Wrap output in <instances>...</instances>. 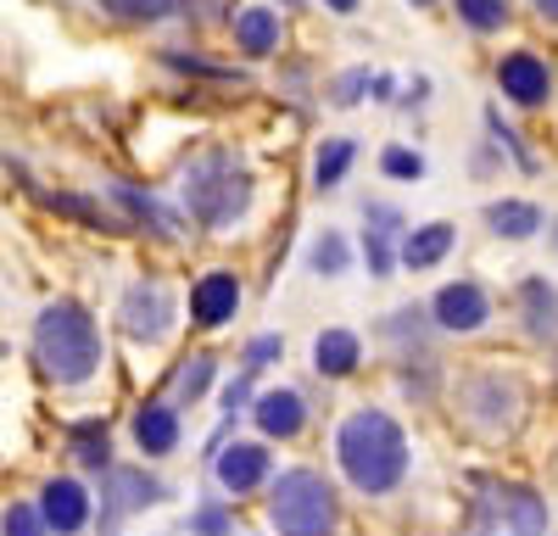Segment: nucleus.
I'll list each match as a JSON object with an SVG mask.
<instances>
[{
  "label": "nucleus",
  "mask_w": 558,
  "mask_h": 536,
  "mask_svg": "<svg viewBox=\"0 0 558 536\" xmlns=\"http://www.w3.org/2000/svg\"><path fill=\"white\" fill-rule=\"evenodd\" d=\"M235 307H241V280L223 275V268H218V275H202L191 285V319L207 325V330L229 325V319H235Z\"/></svg>",
  "instance_id": "9d476101"
},
{
  "label": "nucleus",
  "mask_w": 558,
  "mask_h": 536,
  "mask_svg": "<svg viewBox=\"0 0 558 536\" xmlns=\"http://www.w3.org/2000/svg\"><path fill=\"white\" fill-rule=\"evenodd\" d=\"M380 173L386 179H425V157L408 151V146H386L380 151Z\"/></svg>",
  "instance_id": "cd10ccee"
},
{
  "label": "nucleus",
  "mask_w": 558,
  "mask_h": 536,
  "mask_svg": "<svg viewBox=\"0 0 558 536\" xmlns=\"http://www.w3.org/2000/svg\"><path fill=\"white\" fill-rule=\"evenodd\" d=\"M497 514L508 536H547V498L531 486H502L497 491Z\"/></svg>",
  "instance_id": "f8f14e48"
},
{
  "label": "nucleus",
  "mask_w": 558,
  "mask_h": 536,
  "mask_svg": "<svg viewBox=\"0 0 558 536\" xmlns=\"http://www.w3.org/2000/svg\"><path fill=\"white\" fill-rule=\"evenodd\" d=\"M352 157H357L352 141H324L318 146V162H313V185L318 191H336L341 179H347V168H352Z\"/></svg>",
  "instance_id": "aec40b11"
},
{
  "label": "nucleus",
  "mask_w": 558,
  "mask_h": 536,
  "mask_svg": "<svg viewBox=\"0 0 558 536\" xmlns=\"http://www.w3.org/2000/svg\"><path fill=\"white\" fill-rule=\"evenodd\" d=\"M196 536H229V514H223L218 503L196 509Z\"/></svg>",
  "instance_id": "72a5a7b5"
},
{
  "label": "nucleus",
  "mask_w": 558,
  "mask_h": 536,
  "mask_svg": "<svg viewBox=\"0 0 558 536\" xmlns=\"http://www.w3.org/2000/svg\"><path fill=\"white\" fill-rule=\"evenodd\" d=\"M274 357H286V336H257L246 346V369H263V364H274Z\"/></svg>",
  "instance_id": "473e14b6"
},
{
  "label": "nucleus",
  "mask_w": 558,
  "mask_h": 536,
  "mask_svg": "<svg viewBox=\"0 0 558 536\" xmlns=\"http://www.w3.org/2000/svg\"><path fill=\"white\" fill-rule=\"evenodd\" d=\"M486 123H492V141H497L508 157H514V168H520V173H536V157L525 151V141H520V134L502 123V112H497V107H486Z\"/></svg>",
  "instance_id": "393cba45"
},
{
  "label": "nucleus",
  "mask_w": 558,
  "mask_h": 536,
  "mask_svg": "<svg viewBox=\"0 0 558 536\" xmlns=\"http://www.w3.org/2000/svg\"><path fill=\"white\" fill-rule=\"evenodd\" d=\"M235 45H241L246 57H274L279 51V12L274 7L235 12Z\"/></svg>",
  "instance_id": "f3484780"
},
{
  "label": "nucleus",
  "mask_w": 558,
  "mask_h": 536,
  "mask_svg": "<svg viewBox=\"0 0 558 536\" xmlns=\"http://www.w3.org/2000/svg\"><path fill=\"white\" fill-rule=\"evenodd\" d=\"M73 453L84 464H101L107 470V453H112V447H107V425H78L73 430Z\"/></svg>",
  "instance_id": "bb28decb"
},
{
  "label": "nucleus",
  "mask_w": 558,
  "mask_h": 536,
  "mask_svg": "<svg viewBox=\"0 0 558 536\" xmlns=\"http://www.w3.org/2000/svg\"><path fill=\"white\" fill-rule=\"evenodd\" d=\"M246 391H252V380H235V386L223 391V409H229V414H235V409H246Z\"/></svg>",
  "instance_id": "f704fd0d"
},
{
  "label": "nucleus",
  "mask_w": 558,
  "mask_h": 536,
  "mask_svg": "<svg viewBox=\"0 0 558 536\" xmlns=\"http://www.w3.org/2000/svg\"><path fill=\"white\" fill-rule=\"evenodd\" d=\"M184 207H191L196 223H207V230H229V223H241L246 207H252V173L229 151H207L191 173H184Z\"/></svg>",
  "instance_id": "7ed1b4c3"
},
{
  "label": "nucleus",
  "mask_w": 558,
  "mask_h": 536,
  "mask_svg": "<svg viewBox=\"0 0 558 536\" xmlns=\"http://www.w3.org/2000/svg\"><path fill=\"white\" fill-rule=\"evenodd\" d=\"M39 514H45V525H51V536H78V531L89 525V491H84L78 480H68V475L45 480Z\"/></svg>",
  "instance_id": "6e6552de"
},
{
  "label": "nucleus",
  "mask_w": 558,
  "mask_h": 536,
  "mask_svg": "<svg viewBox=\"0 0 558 536\" xmlns=\"http://www.w3.org/2000/svg\"><path fill=\"white\" fill-rule=\"evenodd\" d=\"M408 7H436V0H408Z\"/></svg>",
  "instance_id": "4c0bfd02"
},
{
  "label": "nucleus",
  "mask_w": 558,
  "mask_h": 536,
  "mask_svg": "<svg viewBox=\"0 0 558 536\" xmlns=\"http://www.w3.org/2000/svg\"><path fill=\"white\" fill-rule=\"evenodd\" d=\"M252 419H257V430H263V436L291 441V436H302V425H307V402H302V391H291V386H274V391H263V397H257Z\"/></svg>",
  "instance_id": "9b49d317"
},
{
  "label": "nucleus",
  "mask_w": 558,
  "mask_h": 536,
  "mask_svg": "<svg viewBox=\"0 0 558 536\" xmlns=\"http://www.w3.org/2000/svg\"><path fill=\"white\" fill-rule=\"evenodd\" d=\"M430 319H436L447 336H475V330L492 325V296H486L475 280H452V285L436 291Z\"/></svg>",
  "instance_id": "39448f33"
},
{
  "label": "nucleus",
  "mask_w": 558,
  "mask_h": 536,
  "mask_svg": "<svg viewBox=\"0 0 558 536\" xmlns=\"http://www.w3.org/2000/svg\"><path fill=\"white\" fill-rule=\"evenodd\" d=\"M96 7L118 23H162L179 12V0H96Z\"/></svg>",
  "instance_id": "4be33fe9"
},
{
  "label": "nucleus",
  "mask_w": 558,
  "mask_h": 536,
  "mask_svg": "<svg viewBox=\"0 0 558 536\" xmlns=\"http://www.w3.org/2000/svg\"><path fill=\"white\" fill-rule=\"evenodd\" d=\"M452 7L475 34H497L508 23V0H452Z\"/></svg>",
  "instance_id": "5701e85b"
},
{
  "label": "nucleus",
  "mask_w": 558,
  "mask_h": 536,
  "mask_svg": "<svg viewBox=\"0 0 558 536\" xmlns=\"http://www.w3.org/2000/svg\"><path fill=\"white\" fill-rule=\"evenodd\" d=\"M112 196H118V202H123V207H129V212H134L140 223H151L157 235H173V230H179V218H168V212H162V207H157L151 196H140V191H129V185H118Z\"/></svg>",
  "instance_id": "b1692460"
},
{
  "label": "nucleus",
  "mask_w": 558,
  "mask_h": 536,
  "mask_svg": "<svg viewBox=\"0 0 558 536\" xmlns=\"http://www.w3.org/2000/svg\"><path fill=\"white\" fill-rule=\"evenodd\" d=\"M497 84H502V96L508 101H520V107H542L553 96V68L536 57V51H508L497 62Z\"/></svg>",
  "instance_id": "0eeeda50"
},
{
  "label": "nucleus",
  "mask_w": 558,
  "mask_h": 536,
  "mask_svg": "<svg viewBox=\"0 0 558 536\" xmlns=\"http://www.w3.org/2000/svg\"><path fill=\"white\" fill-rule=\"evenodd\" d=\"M134 447L146 459H162L179 447V414L168 409V402H146V409L134 414Z\"/></svg>",
  "instance_id": "ddd939ff"
},
{
  "label": "nucleus",
  "mask_w": 558,
  "mask_h": 536,
  "mask_svg": "<svg viewBox=\"0 0 558 536\" xmlns=\"http://www.w3.org/2000/svg\"><path fill=\"white\" fill-rule=\"evenodd\" d=\"M363 89H375V73H368V68H352V73L336 78L330 101H336V107H357V101H363Z\"/></svg>",
  "instance_id": "c85d7f7f"
},
{
  "label": "nucleus",
  "mask_w": 558,
  "mask_h": 536,
  "mask_svg": "<svg viewBox=\"0 0 558 536\" xmlns=\"http://www.w3.org/2000/svg\"><path fill=\"white\" fill-rule=\"evenodd\" d=\"M263 480H274L268 447H257V441H235V447H223V453H218V486H223V491L246 498V491H257Z\"/></svg>",
  "instance_id": "1a4fd4ad"
},
{
  "label": "nucleus",
  "mask_w": 558,
  "mask_h": 536,
  "mask_svg": "<svg viewBox=\"0 0 558 536\" xmlns=\"http://www.w3.org/2000/svg\"><path fill=\"white\" fill-rule=\"evenodd\" d=\"M536 12H542L547 23H558V0H536Z\"/></svg>",
  "instance_id": "c9c22d12"
},
{
  "label": "nucleus",
  "mask_w": 558,
  "mask_h": 536,
  "mask_svg": "<svg viewBox=\"0 0 558 536\" xmlns=\"http://www.w3.org/2000/svg\"><path fill=\"white\" fill-rule=\"evenodd\" d=\"M452 241H458V230L452 223H418V230H408L402 235V268H418V275H425V268H436L447 252H452Z\"/></svg>",
  "instance_id": "dca6fc26"
},
{
  "label": "nucleus",
  "mask_w": 558,
  "mask_h": 536,
  "mask_svg": "<svg viewBox=\"0 0 558 536\" xmlns=\"http://www.w3.org/2000/svg\"><path fill=\"white\" fill-rule=\"evenodd\" d=\"M363 257H368V275H375V280H386L391 268H397V252H391L386 235H368V241H363Z\"/></svg>",
  "instance_id": "7c9ffc66"
},
{
  "label": "nucleus",
  "mask_w": 558,
  "mask_h": 536,
  "mask_svg": "<svg viewBox=\"0 0 558 536\" xmlns=\"http://www.w3.org/2000/svg\"><path fill=\"white\" fill-rule=\"evenodd\" d=\"M363 364V341L352 336V330H318V341H313V369L324 375V380H341V375H352Z\"/></svg>",
  "instance_id": "2eb2a0df"
},
{
  "label": "nucleus",
  "mask_w": 558,
  "mask_h": 536,
  "mask_svg": "<svg viewBox=\"0 0 558 536\" xmlns=\"http://www.w3.org/2000/svg\"><path fill=\"white\" fill-rule=\"evenodd\" d=\"M34 352L57 386H84L101 369V330L78 302H51L34 319Z\"/></svg>",
  "instance_id": "f03ea898"
},
{
  "label": "nucleus",
  "mask_w": 558,
  "mask_h": 536,
  "mask_svg": "<svg viewBox=\"0 0 558 536\" xmlns=\"http://www.w3.org/2000/svg\"><path fill=\"white\" fill-rule=\"evenodd\" d=\"M123 330L140 336V341H162V336L173 330V296H168V285L140 280V285L123 296Z\"/></svg>",
  "instance_id": "423d86ee"
},
{
  "label": "nucleus",
  "mask_w": 558,
  "mask_h": 536,
  "mask_svg": "<svg viewBox=\"0 0 558 536\" xmlns=\"http://www.w3.org/2000/svg\"><path fill=\"white\" fill-rule=\"evenodd\" d=\"M520 302H525V330H531L536 341L558 336V291H553L547 280H525V285H520Z\"/></svg>",
  "instance_id": "6ab92c4d"
},
{
  "label": "nucleus",
  "mask_w": 558,
  "mask_h": 536,
  "mask_svg": "<svg viewBox=\"0 0 558 536\" xmlns=\"http://www.w3.org/2000/svg\"><path fill=\"white\" fill-rule=\"evenodd\" d=\"M107 491H112L107 531H118V520H123V514H134V509H146V503H157V498H162V480L134 475V470H112V475H107Z\"/></svg>",
  "instance_id": "4468645a"
},
{
  "label": "nucleus",
  "mask_w": 558,
  "mask_h": 536,
  "mask_svg": "<svg viewBox=\"0 0 558 536\" xmlns=\"http://www.w3.org/2000/svg\"><path fill=\"white\" fill-rule=\"evenodd\" d=\"M363 218H368V235H386V241L402 230V212H397V207H386V202H368V207H363Z\"/></svg>",
  "instance_id": "2f4dec72"
},
{
  "label": "nucleus",
  "mask_w": 558,
  "mask_h": 536,
  "mask_svg": "<svg viewBox=\"0 0 558 536\" xmlns=\"http://www.w3.org/2000/svg\"><path fill=\"white\" fill-rule=\"evenodd\" d=\"M307 268H313V275H347V268H352V246H347V235L341 230H324L318 241H313V252H307Z\"/></svg>",
  "instance_id": "412c9836"
},
{
  "label": "nucleus",
  "mask_w": 558,
  "mask_h": 536,
  "mask_svg": "<svg viewBox=\"0 0 558 536\" xmlns=\"http://www.w3.org/2000/svg\"><path fill=\"white\" fill-rule=\"evenodd\" d=\"M486 230L502 241H531L542 230V207L536 202H492L486 207Z\"/></svg>",
  "instance_id": "a211bd4d"
},
{
  "label": "nucleus",
  "mask_w": 558,
  "mask_h": 536,
  "mask_svg": "<svg viewBox=\"0 0 558 536\" xmlns=\"http://www.w3.org/2000/svg\"><path fill=\"white\" fill-rule=\"evenodd\" d=\"M0 536H51V525H45V514L34 503H12L0 514Z\"/></svg>",
  "instance_id": "a878e982"
},
{
  "label": "nucleus",
  "mask_w": 558,
  "mask_h": 536,
  "mask_svg": "<svg viewBox=\"0 0 558 536\" xmlns=\"http://www.w3.org/2000/svg\"><path fill=\"white\" fill-rule=\"evenodd\" d=\"M286 7H296V0H286Z\"/></svg>",
  "instance_id": "58836bf2"
},
{
  "label": "nucleus",
  "mask_w": 558,
  "mask_h": 536,
  "mask_svg": "<svg viewBox=\"0 0 558 536\" xmlns=\"http://www.w3.org/2000/svg\"><path fill=\"white\" fill-rule=\"evenodd\" d=\"M330 12H357V0H324Z\"/></svg>",
  "instance_id": "e433bc0d"
},
{
  "label": "nucleus",
  "mask_w": 558,
  "mask_h": 536,
  "mask_svg": "<svg viewBox=\"0 0 558 536\" xmlns=\"http://www.w3.org/2000/svg\"><path fill=\"white\" fill-rule=\"evenodd\" d=\"M336 459L363 498H391L408 480V436L386 409H352L336 430Z\"/></svg>",
  "instance_id": "f257e3e1"
},
{
  "label": "nucleus",
  "mask_w": 558,
  "mask_h": 536,
  "mask_svg": "<svg viewBox=\"0 0 558 536\" xmlns=\"http://www.w3.org/2000/svg\"><path fill=\"white\" fill-rule=\"evenodd\" d=\"M268 520L279 536H336L341 525V503L324 475L313 470H286L274 480V498H268Z\"/></svg>",
  "instance_id": "20e7f679"
},
{
  "label": "nucleus",
  "mask_w": 558,
  "mask_h": 536,
  "mask_svg": "<svg viewBox=\"0 0 558 536\" xmlns=\"http://www.w3.org/2000/svg\"><path fill=\"white\" fill-rule=\"evenodd\" d=\"M207 386H213V357H196V364L184 369V380H179V397H184V402H202Z\"/></svg>",
  "instance_id": "c756f323"
}]
</instances>
